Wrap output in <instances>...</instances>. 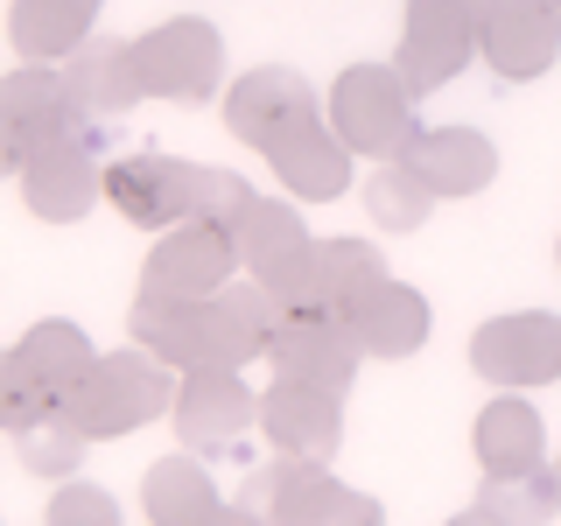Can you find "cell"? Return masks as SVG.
I'll list each match as a JSON object with an SVG mask.
<instances>
[{"label":"cell","instance_id":"obj_1","mask_svg":"<svg viewBox=\"0 0 561 526\" xmlns=\"http://www.w3.org/2000/svg\"><path fill=\"white\" fill-rule=\"evenodd\" d=\"M280 309L260 281H232L218 295H190V302H162L140 295L127 316V338L169 365V373H239V365L267 358Z\"/></svg>","mask_w":561,"mask_h":526},{"label":"cell","instance_id":"obj_2","mask_svg":"<svg viewBox=\"0 0 561 526\" xmlns=\"http://www.w3.org/2000/svg\"><path fill=\"white\" fill-rule=\"evenodd\" d=\"M105 197L127 225H190V218H210V225H232L253 190H245L239 169H210V162H175V155H127V162L105 169Z\"/></svg>","mask_w":561,"mask_h":526},{"label":"cell","instance_id":"obj_3","mask_svg":"<svg viewBox=\"0 0 561 526\" xmlns=\"http://www.w3.org/2000/svg\"><path fill=\"white\" fill-rule=\"evenodd\" d=\"M323 119L337 127V140L365 162H400L414 148L421 119H414V84L400 78V64H351L330 84Z\"/></svg>","mask_w":561,"mask_h":526},{"label":"cell","instance_id":"obj_4","mask_svg":"<svg viewBox=\"0 0 561 526\" xmlns=\"http://www.w3.org/2000/svg\"><path fill=\"white\" fill-rule=\"evenodd\" d=\"M64 414L78 421L92 443H113V435H134V428H148V421L175 414V379L154 351L134 344V351L99 358L92 373H84V386L64 400Z\"/></svg>","mask_w":561,"mask_h":526},{"label":"cell","instance_id":"obj_5","mask_svg":"<svg viewBox=\"0 0 561 526\" xmlns=\"http://www.w3.org/2000/svg\"><path fill=\"white\" fill-rule=\"evenodd\" d=\"M253 281L274 295L280 316H316V309L351 316V302L386 281V260H379V245H365V239H309L302 253H288L280 267L253 274Z\"/></svg>","mask_w":561,"mask_h":526},{"label":"cell","instance_id":"obj_6","mask_svg":"<svg viewBox=\"0 0 561 526\" xmlns=\"http://www.w3.org/2000/svg\"><path fill=\"white\" fill-rule=\"evenodd\" d=\"M99 148H105V119L70 113L64 127L28 155V169H22V197H28L35 218H49V225H78L84 210L105 197Z\"/></svg>","mask_w":561,"mask_h":526},{"label":"cell","instance_id":"obj_7","mask_svg":"<svg viewBox=\"0 0 561 526\" xmlns=\"http://www.w3.org/2000/svg\"><path fill=\"white\" fill-rule=\"evenodd\" d=\"M134 64H140V92L148 99L204 105L225 84V35L204 14H169L162 28L134 35Z\"/></svg>","mask_w":561,"mask_h":526},{"label":"cell","instance_id":"obj_8","mask_svg":"<svg viewBox=\"0 0 561 526\" xmlns=\"http://www.w3.org/2000/svg\"><path fill=\"white\" fill-rule=\"evenodd\" d=\"M470 373L499 393H526V386H554L561 379V316L548 309H513L491 316L470 338Z\"/></svg>","mask_w":561,"mask_h":526},{"label":"cell","instance_id":"obj_9","mask_svg":"<svg viewBox=\"0 0 561 526\" xmlns=\"http://www.w3.org/2000/svg\"><path fill=\"white\" fill-rule=\"evenodd\" d=\"M232 274H239L232 225L190 218V225H169V232L154 239L148 267H140V295H162V302H190V295H218V288H232Z\"/></svg>","mask_w":561,"mask_h":526},{"label":"cell","instance_id":"obj_10","mask_svg":"<svg viewBox=\"0 0 561 526\" xmlns=\"http://www.w3.org/2000/svg\"><path fill=\"white\" fill-rule=\"evenodd\" d=\"M478 14L484 0H408V28H400V78L421 92H443V84L478 57Z\"/></svg>","mask_w":561,"mask_h":526},{"label":"cell","instance_id":"obj_11","mask_svg":"<svg viewBox=\"0 0 561 526\" xmlns=\"http://www.w3.org/2000/svg\"><path fill=\"white\" fill-rule=\"evenodd\" d=\"M316 119H323V105H316V84L302 70L260 64V70H245L239 84H225V127L260 155H274L288 134L316 127Z\"/></svg>","mask_w":561,"mask_h":526},{"label":"cell","instance_id":"obj_12","mask_svg":"<svg viewBox=\"0 0 561 526\" xmlns=\"http://www.w3.org/2000/svg\"><path fill=\"white\" fill-rule=\"evenodd\" d=\"M267 365H274V379H302V386L344 393L365 365V344H358V330H351V316H330V309L280 316L274 338H267Z\"/></svg>","mask_w":561,"mask_h":526},{"label":"cell","instance_id":"obj_13","mask_svg":"<svg viewBox=\"0 0 561 526\" xmlns=\"http://www.w3.org/2000/svg\"><path fill=\"white\" fill-rule=\"evenodd\" d=\"M478 57L505 84H526L561 57V8L554 0H484L478 14Z\"/></svg>","mask_w":561,"mask_h":526},{"label":"cell","instance_id":"obj_14","mask_svg":"<svg viewBox=\"0 0 561 526\" xmlns=\"http://www.w3.org/2000/svg\"><path fill=\"white\" fill-rule=\"evenodd\" d=\"M78 113L64 92V70L57 64H22L0 78V175H22L28 155L43 148L64 119Z\"/></svg>","mask_w":561,"mask_h":526},{"label":"cell","instance_id":"obj_15","mask_svg":"<svg viewBox=\"0 0 561 526\" xmlns=\"http://www.w3.org/2000/svg\"><path fill=\"white\" fill-rule=\"evenodd\" d=\"M337 499H344V484L330 478L316 456H274V464H260L239 491V505L260 513L267 526H323L337 513Z\"/></svg>","mask_w":561,"mask_h":526},{"label":"cell","instance_id":"obj_16","mask_svg":"<svg viewBox=\"0 0 561 526\" xmlns=\"http://www.w3.org/2000/svg\"><path fill=\"white\" fill-rule=\"evenodd\" d=\"M260 421V393L239 373H183L175 386V443L183 449H225Z\"/></svg>","mask_w":561,"mask_h":526},{"label":"cell","instance_id":"obj_17","mask_svg":"<svg viewBox=\"0 0 561 526\" xmlns=\"http://www.w3.org/2000/svg\"><path fill=\"white\" fill-rule=\"evenodd\" d=\"M260 428L280 456H316L323 464L330 449L344 443V393L330 386H302V379H274L260 393Z\"/></svg>","mask_w":561,"mask_h":526},{"label":"cell","instance_id":"obj_18","mask_svg":"<svg viewBox=\"0 0 561 526\" xmlns=\"http://www.w3.org/2000/svg\"><path fill=\"white\" fill-rule=\"evenodd\" d=\"M57 70H64L70 105L92 113V119H119V113H134V105L148 99V92H140V64H134L127 35H84Z\"/></svg>","mask_w":561,"mask_h":526},{"label":"cell","instance_id":"obj_19","mask_svg":"<svg viewBox=\"0 0 561 526\" xmlns=\"http://www.w3.org/2000/svg\"><path fill=\"white\" fill-rule=\"evenodd\" d=\"M435 197H478V190L499 175V148L478 134V127H428L414 134V148L400 155Z\"/></svg>","mask_w":561,"mask_h":526},{"label":"cell","instance_id":"obj_20","mask_svg":"<svg viewBox=\"0 0 561 526\" xmlns=\"http://www.w3.org/2000/svg\"><path fill=\"white\" fill-rule=\"evenodd\" d=\"M267 162H274V175H280V190H288V197L330 204V197H344V190H351V162H358V155L337 140V127H330V119H316V127H302V134L280 140Z\"/></svg>","mask_w":561,"mask_h":526},{"label":"cell","instance_id":"obj_21","mask_svg":"<svg viewBox=\"0 0 561 526\" xmlns=\"http://www.w3.org/2000/svg\"><path fill=\"white\" fill-rule=\"evenodd\" d=\"M428 302L408 288V281H393L386 274L373 295H358L351 302V330H358V344H365V358H414L421 344H428Z\"/></svg>","mask_w":561,"mask_h":526},{"label":"cell","instance_id":"obj_22","mask_svg":"<svg viewBox=\"0 0 561 526\" xmlns=\"http://www.w3.org/2000/svg\"><path fill=\"white\" fill-rule=\"evenodd\" d=\"M470 449H478L484 470H534V464H548V421H540L534 400L499 393V400H484Z\"/></svg>","mask_w":561,"mask_h":526},{"label":"cell","instance_id":"obj_23","mask_svg":"<svg viewBox=\"0 0 561 526\" xmlns=\"http://www.w3.org/2000/svg\"><path fill=\"white\" fill-rule=\"evenodd\" d=\"M105 0H14L8 8V43L28 64H64L70 49L92 35Z\"/></svg>","mask_w":561,"mask_h":526},{"label":"cell","instance_id":"obj_24","mask_svg":"<svg viewBox=\"0 0 561 526\" xmlns=\"http://www.w3.org/2000/svg\"><path fill=\"white\" fill-rule=\"evenodd\" d=\"M218 505L225 499H218V484H210L197 449L162 456V464H148V478H140V513H148V526H204Z\"/></svg>","mask_w":561,"mask_h":526},{"label":"cell","instance_id":"obj_25","mask_svg":"<svg viewBox=\"0 0 561 526\" xmlns=\"http://www.w3.org/2000/svg\"><path fill=\"white\" fill-rule=\"evenodd\" d=\"M14 351H22V358H28V373L43 379L49 393H57V408H64L70 393H78V386H84V373L99 365L92 338H84L78 323H64V316H49V323H35V330H28V338L14 344Z\"/></svg>","mask_w":561,"mask_h":526},{"label":"cell","instance_id":"obj_26","mask_svg":"<svg viewBox=\"0 0 561 526\" xmlns=\"http://www.w3.org/2000/svg\"><path fill=\"white\" fill-rule=\"evenodd\" d=\"M232 245H239V267L267 274V267H280L288 253H302V245H309V225H302V210H295V204L253 197L232 218Z\"/></svg>","mask_w":561,"mask_h":526},{"label":"cell","instance_id":"obj_27","mask_svg":"<svg viewBox=\"0 0 561 526\" xmlns=\"http://www.w3.org/2000/svg\"><path fill=\"white\" fill-rule=\"evenodd\" d=\"M478 505L499 526H548L561 513V470L534 464V470H484Z\"/></svg>","mask_w":561,"mask_h":526},{"label":"cell","instance_id":"obj_28","mask_svg":"<svg viewBox=\"0 0 561 526\" xmlns=\"http://www.w3.org/2000/svg\"><path fill=\"white\" fill-rule=\"evenodd\" d=\"M14 443H22V470H28V478H49V484L78 478V464L92 456V435H84L64 408H49L43 421H28Z\"/></svg>","mask_w":561,"mask_h":526},{"label":"cell","instance_id":"obj_29","mask_svg":"<svg viewBox=\"0 0 561 526\" xmlns=\"http://www.w3.org/2000/svg\"><path fill=\"white\" fill-rule=\"evenodd\" d=\"M365 210H373V225H386V232H414V225H428L435 190L408 162H379L373 183H365Z\"/></svg>","mask_w":561,"mask_h":526},{"label":"cell","instance_id":"obj_30","mask_svg":"<svg viewBox=\"0 0 561 526\" xmlns=\"http://www.w3.org/2000/svg\"><path fill=\"white\" fill-rule=\"evenodd\" d=\"M49 408H57V393L28 373L22 351H0V435H22L28 421H43Z\"/></svg>","mask_w":561,"mask_h":526},{"label":"cell","instance_id":"obj_31","mask_svg":"<svg viewBox=\"0 0 561 526\" xmlns=\"http://www.w3.org/2000/svg\"><path fill=\"white\" fill-rule=\"evenodd\" d=\"M49 526H119V499L105 484L64 478L57 499H49Z\"/></svg>","mask_w":561,"mask_h":526},{"label":"cell","instance_id":"obj_32","mask_svg":"<svg viewBox=\"0 0 561 526\" xmlns=\"http://www.w3.org/2000/svg\"><path fill=\"white\" fill-rule=\"evenodd\" d=\"M323 526H386V513H379V499H365V491H351V484H344L337 513H330Z\"/></svg>","mask_w":561,"mask_h":526},{"label":"cell","instance_id":"obj_33","mask_svg":"<svg viewBox=\"0 0 561 526\" xmlns=\"http://www.w3.org/2000/svg\"><path fill=\"white\" fill-rule=\"evenodd\" d=\"M204 526H267L260 513H245V505H218V513H210Z\"/></svg>","mask_w":561,"mask_h":526},{"label":"cell","instance_id":"obj_34","mask_svg":"<svg viewBox=\"0 0 561 526\" xmlns=\"http://www.w3.org/2000/svg\"><path fill=\"white\" fill-rule=\"evenodd\" d=\"M449 526H499V519H491V513H484V505H470V513H456Z\"/></svg>","mask_w":561,"mask_h":526},{"label":"cell","instance_id":"obj_35","mask_svg":"<svg viewBox=\"0 0 561 526\" xmlns=\"http://www.w3.org/2000/svg\"><path fill=\"white\" fill-rule=\"evenodd\" d=\"M554 260H561V245H554Z\"/></svg>","mask_w":561,"mask_h":526},{"label":"cell","instance_id":"obj_36","mask_svg":"<svg viewBox=\"0 0 561 526\" xmlns=\"http://www.w3.org/2000/svg\"><path fill=\"white\" fill-rule=\"evenodd\" d=\"M554 8H561V0H554Z\"/></svg>","mask_w":561,"mask_h":526}]
</instances>
